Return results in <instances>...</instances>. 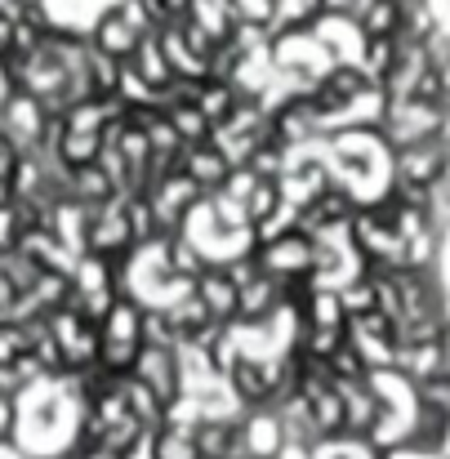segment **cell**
I'll use <instances>...</instances> for the list:
<instances>
[{
	"instance_id": "3",
	"label": "cell",
	"mask_w": 450,
	"mask_h": 459,
	"mask_svg": "<svg viewBox=\"0 0 450 459\" xmlns=\"http://www.w3.org/2000/svg\"><path fill=\"white\" fill-rule=\"evenodd\" d=\"M241 90H237V81H223V76H205L201 85H196V108L205 112V121L210 126H223V121H232V112L241 108Z\"/></svg>"
},
{
	"instance_id": "4",
	"label": "cell",
	"mask_w": 450,
	"mask_h": 459,
	"mask_svg": "<svg viewBox=\"0 0 450 459\" xmlns=\"http://www.w3.org/2000/svg\"><path fill=\"white\" fill-rule=\"evenodd\" d=\"M148 459H205V455H201L192 429H178L174 420H165L148 437Z\"/></svg>"
},
{
	"instance_id": "9",
	"label": "cell",
	"mask_w": 450,
	"mask_h": 459,
	"mask_svg": "<svg viewBox=\"0 0 450 459\" xmlns=\"http://www.w3.org/2000/svg\"><path fill=\"white\" fill-rule=\"evenodd\" d=\"M13 420H18V406H13V397H9V393H0V442L13 433Z\"/></svg>"
},
{
	"instance_id": "8",
	"label": "cell",
	"mask_w": 450,
	"mask_h": 459,
	"mask_svg": "<svg viewBox=\"0 0 450 459\" xmlns=\"http://www.w3.org/2000/svg\"><path fill=\"white\" fill-rule=\"evenodd\" d=\"M18 148H13V143H9V139H4V134H0V187H4V183H9V174H13V165H18Z\"/></svg>"
},
{
	"instance_id": "5",
	"label": "cell",
	"mask_w": 450,
	"mask_h": 459,
	"mask_svg": "<svg viewBox=\"0 0 450 459\" xmlns=\"http://www.w3.org/2000/svg\"><path fill=\"white\" fill-rule=\"evenodd\" d=\"M361 31H366V40H375V36H402V27H406V9L397 4V0H370L366 9H361Z\"/></svg>"
},
{
	"instance_id": "7",
	"label": "cell",
	"mask_w": 450,
	"mask_h": 459,
	"mask_svg": "<svg viewBox=\"0 0 450 459\" xmlns=\"http://www.w3.org/2000/svg\"><path fill=\"white\" fill-rule=\"evenodd\" d=\"M22 214H18V205L9 201V196H0V255H13L18 246H22Z\"/></svg>"
},
{
	"instance_id": "6",
	"label": "cell",
	"mask_w": 450,
	"mask_h": 459,
	"mask_svg": "<svg viewBox=\"0 0 450 459\" xmlns=\"http://www.w3.org/2000/svg\"><path fill=\"white\" fill-rule=\"evenodd\" d=\"M321 13H325V0H277L273 36H277V31H299V27H312Z\"/></svg>"
},
{
	"instance_id": "1",
	"label": "cell",
	"mask_w": 450,
	"mask_h": 459,
	"mask_svg": "<svg viewBox=\"0 0 450 459\" xmlns=\"http://www.w3.org/2000/svg\"><path fill=\"white\" fill-rule=\"evenodd\" d=\"M148 31L121 9V0H112L99 18H94V27H90V45L94 49H103V54H112V58H130L134 49H139V40H143Z\"/></svg>"
},
{
	"instance_id": "2",
	"label": "cell",
	"mask_w": 450,
	"mask_h": 459,
	"mask_svg": "<svg viewBox=\"0 0 450 459\" xmlns=\"http://www.w3.org/2000/svg\"><path fill=\"white\" fill-rule=\"evenodd\" d=\"M178 165H183V174H187L205 196H210V192H219V187L228 183V174L237 169V165H232V156L223 152L214 139H210V143H192V148H183V152H178Z\"/></svg>"
}]
</instances>
